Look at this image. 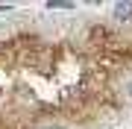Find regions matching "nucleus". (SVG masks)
Here are the masks:
<instances>
[{"label": "nucleus", "mask_w": 132, "mask_h": 129, "mask_svg": "<svg viewBox=\"0 0 132 129\" xmlns=\"http://www.w3.org/2000/svg\"><path fill=\"white\" fill-rule=\"evenodd\" d=\"M112 18L118 21V24H126V21L132 18V0H120V3H114Z\"/></svg>", "instance_id": "f257e3e1"}, {"label": "nucleus", "mask_w": 132, "mask_h": 129, "mask_svg": "<svg viewBox=\"0 0 132 129\" xmlns=\"http://www.w3.org/2000/svg\"><path fill=\"white\" fill-rule=\"evenodd\" d=\"M47 6H50V9H73L71 3H47Z\"/></svg>", "instance_id": "f03ea898"}, {"label": "nucleus", "mask_w": 132, "mask_h": 129, "mask_svg": "<svg viewBox=\"0 0 132 129\" xmlns=\"http://www.w3.org/2000/svg\"><path fill=\"white\" fill-rule=\"evenodd\" d=\"M126 94H129V97H132V82H129V85H126Z\"/></svg>", "instance_id": "7ed1b4c3"}, {"label": "nucleus", "mask_w": 132, "mask_h": 129, "mask_svg": "<svg viewBox=\"0 0 132 129\" xmlns=\"http://www.w3.org/2000/svg\"><path fill=\"white\" fill-rule=\"evenodd\" d=\"M50 129H62V126H50Z\"/></svg>", "instance_id": "20e7f679"}]
</instances>
